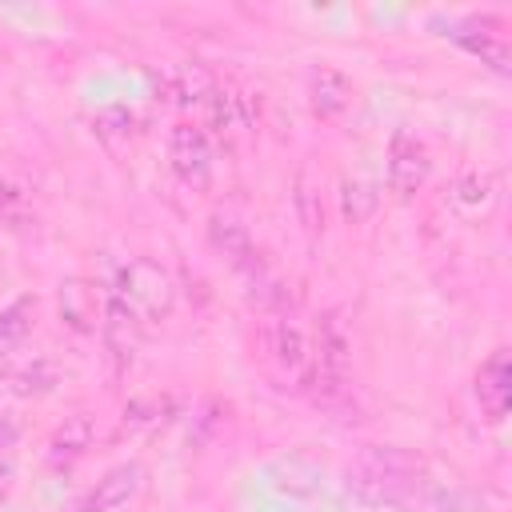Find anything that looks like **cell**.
<instances>
[{
	"label": "cell",
	"instance_id": "5b68a950",
	"mask_svg": "<svg viewBox=\"0 0 512 512\" xmlns=\"http://www.w3.org/2000/svg\"><path fill=\"white\" fill-rule=\"evenodd\" d=\"M168 160H172V172L180 176L184 188L192 192H204L212 184V144H208V132L200 124H176L172 136H168Z\"/></svg>",
	"mask_w": 512,
	"mask_h": 512
},
{
	"label": "cell",
	"instance_id": "ffe728a7",
	"mask_svg": "<svg viewBox=\"0 0 512 512\" xmlns=\"http://www.w3.org/2000/svg\"><path fill=\"white\" fill-rule=\"evenodd\" d=\"M296 212H300V224L312 236L324 228V204H320V192L312 188V168H304L300 180H296Z\"/></svg>",
	"mask_w": 512,
	"mask_h": 512
},
{
	"label": "cell",
	"instance_id": "ba28073f",
	"mask_svg": "<svg viewBox=\"0 0 512 512\" xmlns=\"http://www.w3.org/2000/svg\"><path fill=\"white\" fill-rule=\"evenodd\" d=\"M100 336H104V348H108V356H112V364H116V372H124L128 364H132V356H136V348H140V336H144V324H140V316L116 296V292H108V300H104V316H100Z\"/></svg>",
	"mask_w": 512,
	"mask_h": 512
},
{
	"label": "cell",
	"instance_id": "7c38bea8",
	"mask_svg": "<svg viewBox=\"0 0 512 512\" xmlns=\"http://www.w3.org/2000/svg\"><path fill=\"white\" fill-rule=\"evenodd\" d=\"M92 444H96V420L88 412H76V416H64V424H56V432L48 436L44 460L52 468H68L80 456H88Z\"/></svg>",
	"mask_w": 512,
	"mask_h": 512
},
{
	"label": "cell",
	"instance_id": "d4e9b609",
	"mask_svg": "<svg viewBox=\"0 0 512 512\" xmlns=\"http://www.w3.org/2000/svg\"><path fill=\"white\" fill-rule=\"evenodd\" d=\"M0 500H4V488H0Z\"/></svg>",
	"mask_w": 512,
	"mask_h": 512
},
{
	"label": "cell",
	"instance_id": "5bb4252c",
	"mask_svg": "<svg viewBox=\"0 0 512 512\" xmlns=\"http://www.w3.org/2000/svg\"><path fill=\"white\" fill-rule=\"evenodd\" d=\"M100 296H96V288L88 284V280H80V276H68L64 284H60V320L76 332V336H92L96 328H100Z\"/></svg>",
	"mask_w": 512,
	"mask_h": 512
},
{
	"label": "cell",
	"instance_id": "2e32d148",
	"mask_svg": "<svg viewBox=\"0 0 512 512\" xmlns=\"http://www.w3.org/2000/svg\"><path fill=\"white\" fill-rule=\"evenodd\" d=\"M164 88H168V96H172L176 104H184V108H204V100L216 92V80H212V72L200 68V64H180L176 72H168Z\"/></svg>",
	"mask_w": 512,
	"mask_h": 512
},
{
	"label": "cell",
	"instance_id": "6da1fadb",
	"mask_svg": "<svg viewBox=\"0 0 512 512\" xmlns=\"http://www.w3.org/2000/svg\"><path fill=\"white\" fill-rule=\"evenodd\" d=\"M424 464L404 448H364L344 468V492L368 508L400 504L420 488Z\"/></svg>",
	"mask_w": 512,
	"mask_h": 512
},
{
	"label": "cell",
	"instance_id": "8fae6325",
	"mask_svg": "<svg viewBox=\"0 0 512 512\" xmlns=\"http://www.w3.org/2000/svg\"><path fill=\"white\" fill-rule=\"evenodd\" d=\"M496 204H500V180L492 172H464L452 188V208L468 224L488 220L496 212Z\"/></svg>",
	"mask_w": 512,
	"mask_h": 512
},
{
	"label": "cell",
	"instance_id": "52a82bcc",
	"mask_svg": "<svg viewBox=\"0 0 512 512\" xmlns=\"http://www.w3.org/2000/svg\"><path fill=\"white\" fill-rule=\"evenodd\" d=\"M144 484V464L140 460H128V464H116L108 468L84 496L72 500L68 512H116L120 504H128Z\"/></svg>",
	"mask_w": 512,
	"mask_h": 512
},
{
	"label": "cell",
	"instance_id": "9a60e30c",
	"mask_svg": "<svg viewBox=\"0 0 512 512\" xmlns=\"http://www.w3.org/2000/svg\"><path fill=\"white\" fill-rule=\"evenodd\" d=\"M448 36H452L464 52L480 56V64H488L492 72H500V76L512 72V52H508L504 36H500V32H480V20H464V24H456V32H448Z\"/></svg>",
	"mask_w": 512,
	"mask_h": 512
},
{
	"label": "cell",
	"instance_id": "603a6c76",
	"mask_svg": "<svg viewBox=\"0 0 512 512\" xmlns=\"http://www.w3.org/2000/svg\"><path fill=\"white\" fill-rule=\"evenodd\" d=\"M16 444H20V424H16L12 416H0V488H8L12 460H16Z\"/></svg>",
	"mask_w": 512,
	"mask_h": 512
},
{
	"label": "cell",
	"instance_id": "ac0fdd59",
	"mask_svg": "<svg viewBox=\"0 0 512 512\" xmlns=\"http://www.w3.org/2000/svg\"><path fill=\"white\" fill-rule=\"evenodd\" d=\"M376 204H380V192H376L372 180H364V176H344L340 180V212H344L348 224H364L376 212Z\"/></svg>",
	"mask_w": 512,
	"mask_h": 512
},
{
	"label": "cell",
	"instance_id": "d6986e66",
	"mask_svg": "<svg viewBox=\"0 0 512 512\" xmlns=\"http://www.w3.org/2000/svg\"><path fill=\"white\" fill-rule=\"evenodd\" d=\"M32 320H36V296H16L8 308H0V344L28 336Z\"/></svg>",
	"mask_w": 512,
	"mask_h": 512
},
{
	"label": "cell",
	"instance_id": "cb8c5ba5",
	"mask_svg": "<svg viewBox=\"0 0 512 512\" xmlns=\"http://www.w3.org/2000/svg\"><path fill=\"white\" fill-rule=\"evenodd\" d=\"M24 216V192L0 184V220H20Z\"/></svg>",
	"mask_w": 512,
	"mask_h": 512
},
{
	"label": "cell",
	"instance_id": "7402d4cb",
	"mask_svg": "<svg viewBox=\"0 0 512 512\" xmlns=\"http://www.w3.org/2000/svg\"><path fill=\"white\" fill-rule=\"evenodd\" d=\"M96 136H100V140H108V144L128 140V136H132V112H128V108H120V104L100 108V112H96Z\"/></svg>",
	"mask_w": 512,
	"mask_h": 512
},
{
	"label": "cell",
	"instance_id": "277c9868",
	"mask_svg": "<svg viewBox=\"0 0 512 512\" xmlns=\"http://www.w3.org/2000/svg\"><path fill=\"white\" fill-rule=\"evenodd\" d=\"M112 292L140 316V324H156V320H164V316L172 312V304H176L172 276H168L160 264L144 260V256H136V260H128V264L120 268Z\"/></svg>",
	"mask_w": 512,
	"mask_h": 512
},
{
	"label": "cell",
	"instance_id": "30bf717a",
	"mask_svg": "<svg viewBox=\"0 0 512 512\" xmlns=\"http://www.w3.org/2000/svg\"><path fill=\"white\" fill-rule=\"evenodd\" d=\"M208 244H212L240 276L260 260L256 240H252L248 224H244L236 212H212V216H208Z\"/></svg>",
	"mask_w": 512,
	"mask_h": 512
},
{
	"label": "cell",
	"instance_id": "44dd1931",
	"mask_svg": "<svg viewBox=\"0 0 512 512\" xmlns=\"http://www.w3.org/2000/svg\"><path fill=\"white\" fill-rule=\"evenodd\" d=\"M8 384H12V392H16V396H40V392H48V388L56 384V368H52L48 360H36V364H28V368L12 372V376H8Z\"/></svg>",
	"mask_w": 512,
	"mask_h": 512
},
{
	"label": "cell",
	"instance_id": "4fadbf2b",
	"mask_svg": "<svg viewBox=\"0 0 512 512\" xmlns=\"http://www.w3.org/2000/svg\"><path fill=\"white\" fill-rule=\"evenodd\" d=\"M348 104H352V80L332 64H316L308 72V108L320 120H336Z\"/></svg>",
	"mask_w": 512,
	"mask_h": 512
},
{
	"label": "cell",
	"instance_id": "e0dca14e",
	"mask_svg": "<svg viewBox=\"0 0 512 512\" xmlns=\"http://www.w3.org/2000/svg\"><path fill=\"white\" fill-rule=\"evenodd\" d=\"M268 480H272L276 492H288V496H312L316 484H320V472H316L308 460L288 456V460H276V464L268 468Z\"/></svg>",
	"mask_w": 512,
	"mask_h": 512
},
{
	"label": "cell",
	"instance_id": "3957f363",
	"mask_svg": "<svg viewBox=\"0 0 512 512\" xmlns=\"http://www.w3.org/2000/svg\"><path fill=\"white\" fill-rule=\"evenodd\" d=\"M348 372H352V340L336 312H324L312 332V396L332 404L348 396Z\"/></svg>",
	"mask_w": 512,
	"mask_h": 512
},
{
	"label": "cell",
	"instance_id": "9c48e42d",
	"mask_svg": "<svg viewBox=\"0 0 512 512\" xmlns=\"http://www.w3.org/2000/svg\"><path fill=\"white\" fill-rule=\"evenodd\" d=\"M476 404L492 424H500L508 416V404H512V356H508V348H496L480 364V372H476Z\"/></svg>",
	"mask_w": 512,
	"mask_h": 512
},
{
	"label": "cell",
	"instance_id": "7a4b0ae2",
	"mask_svg": "<svg viewBox=\"0 0 512 512\" xmlns=\"http://www.w3.org/2000/svg\"><path fill=\"white\" fill-rule=\"evenodd\" d=\"M260 360L268 380L280 392H308L312 388V336L300 328L292 312H272L256 336Z\"/></svg>",
	"mask_w": 512,
	"mask_h": 512
},
{
	"label": "cell",
	"instance_id": "8992f818",
	"mask_svg": "<svg viewBox=\"0 0 512 512\" xmlns=\"http://www.w3.org/2000/svg\"><path fill=\"white\" fill-rule=\"evenodd\" d=\"M432 172L424 140H416L408 128H396L388 140V192L396 200H412Z\"/></svg>",
	"mask_w": 512,
	"mask_h": 512
}]
</instances>
